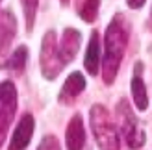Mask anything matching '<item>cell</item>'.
<instances>
[{
    "label": "cell",
    "mask_w": 152,
    "mask_h": 150,
    "mask_svg": "<svg viewBox=\"0 0 152 150\" xmlns=\"http://www.w3.org/2000/svg\"><path fill=\"white\" fill-rule=\"evenodd\" d=\"M130 39V24L124 15L117 13L106 28L104 35V58H102V78L106 85H111L117 78L121 61Z\"/></svg>",
    "instance_id": "1"
},
{
    "label": "cell",
    "mask_w": 152,
    "mask_h": 150,
    "mask_svg": "<svg viewBox=\"0 0 152 150\" xmlns=\"http://www.w3.org/2000/svg\"><path fill=\"white\" fill-rule=\"evenodd\" d=\"M89 122H91V130H93V135H95L98 148L100 150H121L115 122L111 121L108 109L102 104H95L91 108Z\"/></svg>",
    "instance_id": "2"
},
{
    "label": "cell",
    "mask_w": 152,
    "mask_h": 150,
    "mask_svg": "<svg viewBox=\"0 0 152 150\" xmlns=\"http://www.w3.org/2000/svg\"><path fill=\"white\" fill-rule=\"evenodd\" d=\"M115 115H117L119 128H121V132H123L128 146L134 148V150L141 148L143 145H145V141H147V135H145V132L141 130L137 119H135L134 111L130 109V106H128L126 100H121L117 104V113Z\"/></svg>",
    "instance_id": "3"
},
{
    "label": "cell",
    "mask_w": 152,
    "mask_h": 150,
    "mask_svg": "<svg viewBox=\"0 0 152 150\" xmlns=\"http://www.w3.org/2000/svg\"><path fill=\"white\" fill-rule=\"evenodd\" d=\"M39 63H41V72L47 80H56L58 74L63 71V61L59 58V50H58V39H56V32L48 30L45 33L43 41H41V54H39Z\"/></svg>",
    "instance_id": "4"
},
{
    "label": "cell",
    "mask_w": 152,
    "mask_h": 150,
    "mask_svg": "<svg viewBox=\"0 0 152 150\" xmlns=\"http://www.w3.org/2000/svg\"><path fill=\"white\" fill-rule=\"evenodd\" d=\"M15 111H17V89L11 82H2L0 84V146L6 141Z\"/></svg>",
    "instance_id": "5"
},
{
    "label": "cell",
    "mask_w": 152,
    "mask_h": 150,
    "mask_svg": "<svg viewBox=\"0 0 152 150\" xmlns=\"http://www.w3.org/2000/svg\"><path fill=\"white\" fill-rule=\"evenodd\" d=\"M17 33V20L11 11L0 13V67H4L7 61V52Z\"/></svg>",
    "instance_id": "6"
},
{
    "label": "cell",
    "mask_w": 152,
    "mask_h": 150,
    "mask_svg": "<svg viewBox=\"0 0 152 150\" xmlns=\"http://www.w3.org/2000/svg\"><path fill=\"white\" fill-rule=\"evenodd\" d=\"M34 128H35V122H34V117L26 113L20 117V121L15 128L13 135H11V143L7 150H26V146L30 145L34 135Z\"/></svg>",
    "instance_id": "7"
},
{
    "label": "cell",
    "mask_w": 152,
    "mask_h": 150,
    "mask_svg": "<svg viewBox=\"0 0 152 150\" xmlns=\"http://www.w3.org/2000/svg\"><path fill=\"white\" fill-rule=\"evenodd\" d=\"M80 44H82V33L76 28H65L63 35H61V43L58 44L59 58H61L63 65L71 63L76 58V54L80 50Z\"/></svg>",
    "instance_id": "8"
},
{
    "label": "cell",
    "mask_w": 152,
    "mask_h": 150,
    "mask_svg": "<svg viewBox=\"0 0 152 150\" xmlns=\"http://www.w3.org/2000/svg\"><path fill=\"white\" fill-rule=\"evenodd\" d=\"M65 145H67V150H83V145H86V128H83L82 115H78V113L67 124Z\"/></svg>",
    "instance_id": "9"
},
{
    "label": "cell",
    "mask_w": 152,
    "mask_h": 150,
    "mask_svg": "<svg viewBox=\"0 0 152 150\" xmlns=\"http://www.w3.org/2000/svg\"><path fill=\"white\" fill-rule=\"evenodd\" d=\"M83 67L91 76H96L98 71H100V37H98V32H93L89 37L86 58H83Z\"/></svg>",
    "instance_id": "10"
},
{
    "label": "cell",
    "mask_w": 152,
    "mask_h": 150,
    "mask_svg": "<svg viewBox=\"0 0 152 150\" xmlns=\"http://www.w3.org/2000/svg\"><path fill=\"white\" fill-rule=\"evenodd\" d=\"M83 89H86V78L82 72H72L69 74V78L65 80V84L59 93V102H71L78 96Z\"/></svg>",
    "instance_id": "11"
},
{
    "label": "cell",
    "mask_w": 152,
    "mask_h": 150,
    "mask_svg": "<svg viewBox=\"0 0 152 150\" xmlns=\"http://www.w3.org/2000/svg\"><path fill=\"white\" fill-rule=\"evenodd\" d=\"M141 63L135 65V74L132 78V96H134V104L139 111H145L148 108V96H147V87H145V82L141 78Z\"/></svg>",
    "instance_id": "12"
},
{
    "label": "cell",
    "mask_w": 152,
    "mask_h": 150,
    "mask_svg": "<svg viewBox=\"0 0 152 150\" xmlns=\"http://www.w3.org/2000/svg\"><path fill=\"white\" fill-rule=\"evenodd\" d=\"M98 9H100V0H83L78 7V13H80L82 20L95 22L98 17Z\"/></svg>",
    "instance_id": "13"
},
{
    "label": "cell",
    "mask_w": 152,
    "mask_h": 150,
    "mask_svg": "<svg viewBox=\"0 0 152 150\" xmlns=\"http://www.w3.org/2000/svg\"><path fill=\"white\" fill-rule=\"evenodd\" d=\"M22 4V13H24V22H26V32L32 33L34 24H35V15L39 7V0H20Z\"/></svg>",
    "instance_id": "14"
},
{
    "label": "cell",
    "mask_w": 152,
    "mask_h": 150,
    "mask_svg": "<svg viewBox=\"0 0 152 150\" xmlns=\"http://www.w3.org/2000/svg\"><path fill=\"white\" fill-rule=\"evenodd\" d=\"M26 59H28V48L26 47H19V48H15V52L7 58V61H6V67L10 71H22L24 69V65H26Z\"/></svg>",
    "instance_id": "15"
},
{
    "label": "cell",
    "mask_w": 152,
    "mask_h": 150,
    "mask_svg": "<svg viewBox=\"0 0 152 150\" xmlns=\"http://www.w3.org/2000/svg\"><path fill=\"white\" fill-rule=\"evenodd\" d=\"M37 150H61V146H59V141L54 135H45L41 139L39 146H37Z\"/></svg>",
    "instance_id": "16"
},
{
    "label": "cell",
    "mask_w": 152,
    "mask_h": 150,
    "mask_svg": "<svg viewBox=\"0 0 152 150\" xmlns=\"http://www.w3.org/2000/svg\"><path fill=\"white\" fill-rule=\"evenodd\" d=\"M128 7H132V9H141L143 6H145V0H126Z\"/></svg>",
    "instance_id": "17"
},
{
    "label": "cell",
    "mask_w": 152,
    "mask_h": 150,
    "mask_svg": "<svg viewBox=\"0 0 152 150\" xmlns=\"http://www.w3.org/2000/svg\"><path fill=\"white\" fill-rule=\"evenodd\" d=\"M61 4H69V0H61Z\"/></svg>",
    "instance_id": "18"
},
{
    "label": "cell",
    "mask_w": 152,
    "mask_h": 150,
    "mask_svg": "<svg viewBox=\"0 0 152 150\" xmlns=\"http://www.w3.org/2000/svg\"><path fill=\"white\" fill-rule=\"evenodd\" d=\"M0 2H2V0H0Z\"/></svg>",
    "instance_id": "19"
}]
</instances>
